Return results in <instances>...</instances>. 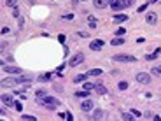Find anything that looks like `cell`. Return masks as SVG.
<instances>
[{
    "mask_svg": "<svg viewBox=\"0 0 161 121\" xmlns=\"http://www.w3.org/2000/svg\"><path fill=\"white\" fill-rule=\"evenodd\" d=\"M35 100H37L39 105H42V107H46V109H49V111H54V109L60 105V100L54 98V97H49V95H46V97H42V98H35Z\"/></svg>",
    "mask_w": 161,
    "mask_h": 121,
    "instance_id": "obj_1",
    "label": "cell"
},
{
    "mask_svg": "<svg viewBox=\"0 0 161 121\" xmlns=\"http://www.w3.org/2000/svg\"><path fill=\"white\" fill-rule=\"evenodd\" d=\"M112 60L114 62H121V63H135L137 62V58L130 56V54H114Z\"/></svg>",
    "mask_w": 161,
    "mask_h": 121,
    "instance_id": "obj_2",
    "label": "cell"
},
{
    "mask_svg": "<svg viewBox=\"0 0 161 121\" xmlns=\"http://www.w3.org/2000/svg\"><path fill=\"white\" fill-rule=\"evenodd\" d=\"M135 79L139 81L140 84H149V83H151V75H149V74H145V72H139V74L135 75Z\"/></svg>",
    "mask_w": 161,
    "mask_h": 121,
    "instance_id": "obj_3",
    "label": "cell"
},
{
    "mask_svg": "<svg viewBox=\"0 0 161 121\" xmlns=\"http://www.w3.org/2000/svg\"><path fill=\"white\" fill-rule=\"evenodd\" d=\"M84 62V54L82 53H77L72 60H70V62H68V65H70V67H77V65H81Z\"/></svg>",
    "mask_w": 161,
    "mask_h": 121,
    "instance_id": "obj_4",
    "label": "cell"
},
{
    "mask_svg": "<svg viewBox=\"0 0 161 121\" xmlns=\"http://www.w3.org/2000/svg\"><path fill=\"white\" fill-rule=\"evenodd\" d=\"M103 44H105V42H103L102 39H95L93 42H89V49H91V51H100V49L103 48Z\"/></svg>",
    "mask_w": 161,
    "mask_h": 121,
    "instance_id": "obj_5",
    "label": "cell"
},
{
    "mask_svg": "<svg viewBox=\"0 0 161 121\" xmlns=\"http://www.w3.org/2000/svg\"><path fill=\"white\" fill-rule=\"evenodd\" d=\"M93 107H95V104H93V100H91V98H86V100L81 102V109L82 111H91Z\"/></svg>",
    "mask_w": 161,
    "mask_h": 121,
    "instance_id": "obj_6",
    "label": "cell"
},
{
    "mask_svg": "<svg viewBox=\"0 0 161 121\" xmlns=\"http://www.w3.org/2000/svg\"><path fill=\"white\" fill-rule=\"evenodd\" d=\"M0 98H2V104H4V105H7V107H12V105L16 104V102H14V98H12L11 95H2Z\"/></svg>",
    "mask_w": 161,
    "mask_h": 121,
    "instance_id": "obj_7",
    "label": "cell"
},
{
    "mask_svg": "<svg viewBox=\"0 0 161 121\" xmlns=\"http://www.w3.org/2000/svg\"><path fill=\"white\" fill-rule=\"evenodd\" d=\"M16 81H18V84L32 83V81H33V75H21V74H19V77H16Z\"/></svg>",
    "mask_w": 161,
    "mask_h": 121,
    "instance_id": "obj_8",
    "label": "cell"
},
{
    "mask_svg": "<svg viewBox=\"0 0 161 121\" xmlns=\"http://www.w3.org/2000/svg\"><path fill=\"white\" fill-rule=\"evenodd\" d=\"M145 21H147L149 25H156V21H158V14H156V12H147Z\"/></svg>",
    "mask_w": 161,
    "mask_h": 121,
    "instance_id": "obj_9",
    "label": "cell"
},
{
    "mask_svg": "<svg viewBox=\"0 0 161 121\" xmlns=\"http://www.w3.org/2000/svg\"><path fill=\"white\" fill-rule=\"evenodd\" d=\"M93 5L96 9H105L109 5V0H93Z\"/></svg>",
    "mask_w": 161,
    "mask_h": 121,
    "instance_id": "obj_10",
    "label": "cell"
},
{
    "mask_svg": "<svg viewBox=\"0 0 161 121\" xmlns=\"http://www.w3.org/2000/svg\"><path fill=\"white\" fill-rule=\"evenodd\" d=\"M4 70L9 72V74H21V72H23L19 67H9V65H4Z\"/></svg>",
    "mask_w": 161,
    "mask_h": 121,
    "instance_id": "obj_11",
    "label": "cell"
},
{
    "mask_svg": "<svg viewBox=\"0 0 161 121\" xmlns=\"http://www.w3.org/2000/svg\"><path fill=\"white\" fill-rule=\"evenodd\" d=\"M95 91H96L98 95H107V88H105L102 83H96V84H95Z\"/></svg>",
    "mask_w": 161,
    "mask_h": 121,
    "instance_id": "obj_12",
    "label": "cell"
},
{
    "mask_svg": "<svg viewBox=\"0 0 161 121\" xmlns=\"http://www.w3.org/2000/svg\"><path fill=\"white\" fill-rule=\"evenodd\" d=\"M103 116H105V114H103V111H102V109H95V111H93V114H91L89 118H91V119H102Z\"/></svg>",
    "mask_w": 161,
    "mask_h": 121,
    "instance_id": "obj_13",
    "label": "cell"
},
{
    "mask_svg": "<svg viewBox=\"0 0 161 121\" xmlns=\"http://www.w3.org/2000/svg\"><path fill=\"white\" fill-rule=\"evenodd\" d=\"M159 54H161V48H156V51H154V53H151V54H147V56H145V60H156Z\"/></svg>",
    "mask_w": 161,
    "mask_h": 121,
    "instance_id": "obj_14",
    "label": "cell"
},
{
    "mask_svg": "<svg viewBox=\"0 0 161 121\" xmlns=\"http://www.w3.org/2000/svg\"><path fill=\"white\" fill-rule=\"evenodd\" d=\"M126 19H128L126 14H116V16H114V21H116V23H123V21H126Z\"/></svg>",
    "mask_w": 161,
    "mask_h": 121,
    "instance_id": "obj_15",
    "label": "cell"
},
{
    "mask_svg": "<svg viewBox=\"0 0 161 121\" xmlns=\"http://www.w3.org/2000/svg\"><path fill=\"white\" fill-rule=\"evenodd\" d=\"M110 44H112V46H121V44H124V39H123V37H116V39L110 40Z\"/></svg>",
    "mask_w": 161,
    "mask_h": 121,
    "instance_id": "obj_16",
    "label": "cell"
},
{
    "mask_svg": "<svg viewBox=\"0 0 161 121\" xmlns=\"http://www.w3.org/2000/svg\"><path fill=\"white\" fill-rule=\"evenodd\" d=\"M86 74H88V77H91V75H102V69H91Z\"/></svg>",
    "mask_w": 161,
    "mask_h": 121,
    "instance_id": "obj_17",
    "label": "cell"
},
{
    "mask_svg": "<svg viewBox=\"0 0 161 121\" xmlns=\"http://www.w3.org/2000/svg\"><path fill=\"white\" fill-rule=\"evenodd\" d=\"M14 84H18L16 79H4L2 81V86H14Z\"/></svg>",
    "mask_w": 161,
    "mask_h": 121,
    "instance_id": "obj_18",
    "label": "cell"
},
{
    "mask_svg": "<svg viewBox=\"0 0 161 121\" xmlns=\"http://www.w3.org/2000/svg\"><path fill=\"white\" fill-rule=\"evenodd\" d=\"M49 79H51V74H44V75H39V77H37L39 83H48Z\"/></svg>",
    "mask_w": 161,
    "mask_h": 121,
    "instance_id": "obj_19",
    "label": "cell"
},
{
    "mask_svg": "<svg viewBox=\"0 0 161 121\" xmlns=\"http://www.w3.org/2000/svg\"><path fill=\"white\" fill-rule=\"evenodd\" d=\"M110 7H112L114 11H121V9H123V5H121V0H116V2H112V4H110Z\"/></svg>",
    "mask_w": 161,
    "mask_h": 121,
    "instance_id": "obj_20",
    "label": "cell"
},
{
    "mask_svg": "<svg viewBox=\"0 0 161 121\" xmlns=\"http://www.w3.org/2000/svg\"><path fill=\"white\" fill-rule=\"evenodd\" d=\"M88 23H89V28H91V30H95V28H96V19H95L93 16H89V18H88Z\"/></svg>",
    "mask_w": 161,
    "mask_h": 121,
    "instance_id": "obj_21",
    "label": "cell"
},
{
    "mask_svg": "<svg viewBox=\"0 0 161 121\" xmlns=\"http://www.w3.org/2000/svg\"><path fill=\"white\" fill-rule=\"evenodd\" d=\"M75 97H77V98H88V97H89V91H88V90H84V91H75Z\"/></svg>",
    "mask_w": 161,
    "mask_h": 121,
    "instance_id": "obj_22",
    "label": "cell"
},
{
    "mask_svg": "<svg viewBox=\"0 0 161 121\" xmlns=\"http://www.w3.org/2000/svg\"><path fill=\"white\" fill-rule=\"evenodd\" d=\"M88 79V74H81V75H75V83H84V81Z\"/></svg>",
    "mask_w": 161,
    "mask_h": 121,
    "instance_id": "obj_23",
    "label": "cell"
},
{
    "mask_svg": "<svg viewBox=\"0 0 161 121\" xmlns=\"http://www.w3.org/2000/svg\"><path fill=\"white\" fill-rule=\"evenodd\" d=\"M46 95H49L46 90H37V91H35V98H42V97H46Z\"/></svg>",
    "mask_w": 161,
    "mask_h": 121,
    "instance_id": "obj_24",
    "label": "cell"
},
{
    "mask_svg": "<svg viewBox=\"0 0 161 121\" xmlns=\"http://www.w3.org/2000/svg\"><path fill=\"white\" fill-rule=\"evenodd\" d=\"M84 90H88V91H91V90H95V84L93 83H88V81H84Z\"/></svg>",
    "mask_w": 161,
    "mask_h": 121,
    "instance_id": "obj_25",
    "label": "cell"
},
{
    "mask_svg": "<svg viewBox=\"0 0 161 121\" xmlns=\"http://www.w3.org/2000/svg\"><path fill=\"white\" fill-rule=\"evenodd\" d=\"M151 70H152L154 75H161V65H156V67H152Z\"/></svg>",
    "mask_w": 161,
    "mask_h": 121,
    "instance_id": "obj_26",
    "label": "cell"
},
{
    "mask_svg": "<svg viewBox=\"0 0 161 121\" xmlns=\"http://www.w3.org/2000/svg\"><path fill=\"white\" fill-rule=\"evenodd\" d=\"M133 4V0H121V5H123V9H126V7H130Z\"/></svg>",
    "mask_w": 161,
    "mask_h": 121,
    "instance_id": "obj_27",
    "label": "cell"
},
{
    "mask_svg": "<svg viewBox=\"0 0 161 121\" xmlns=\"http://www.w3.org/2000/svg\"><path fill=\"white\" fill-rule=\"evenodd\" d=\"M5 5L7 7H16L18 5V0H5Z\"/></svg>",
    "mask_w": 161,
    "mask_h": 121,
    "instance_id": "obj_28",
    "label": "cell"
},
{
    "mask_svg": "<svg viewBox=\"0 0 161 121\" xmlns=\"http://www.w3.org/2000/svg\"><path fill=\"white\" fill-rule=\"evenodd\" d=\"M118 88H119V90H121V91H124V90H126V88H128V83H126V81H121V83H119V84H118Z\"/></svg>",
    "mask_w": 161,
    "mask_h": 121,
    "instance_id": "obj_29",
    "label": "cell"
},
{
    "mask_svg": "<svg viewBox=\"0 0 161 121\" xmlns=\"http://www.w3.org/2000/svg\"><path fill=\"white\" fill-rule=\"evenodd\" d=\"M21 119H25V121H35L37 118H35V116H28V114H23Z\"/></svg>",
    "mask_w": 161,
    "mask_h": 121,
    "instance_id": "obj_30",
    "label": "cell"
},
{
    "mask_svg": "<svg viewBox=\"0 0 161 121\" xmlns=\"http://www.w3.org/2000/svg\"><path fill=\"white\" fill-rule=\"evenodd\" d=\"M124 32H126L124 28H119V30H116V37H123V35H124Z\"/></svg>",
    "mask_w": 161,
    "mask_h": 121,
    "instance_id": "obj_31",
    "label": "cell"
},
{
    "mask_svg": "<svg viewBox=\"0 0 161 121\" xmlns=\"http://www.w3.org/2000/svg\"><path fill=\"white\" fill-rule=\"evenodd\" d=\"M123 119L130 121V119H133V114H130V112H124V114H123Z\"/></svg>",
    "mask_w": 161,
    "mask_h": 121,
    "instance_id": "obj_32",
    "label": "cell"
},
{
    "mask_svg": "<svg viewBox=\"0 0 161 121\" xmlns=\"http://www.w3.org/2000/svg\"><path fill=\"white\" fill-rule=\"evenodd\" d=\"M14 107H16L19 112H23V104H21V102H16V104H14Z\"/></svg>",
    "mask_w": 161,
    "mask_h": 121,
    "instance_id": "obj_33",
    "label": "cell"
},
{
    "mask_svg": "<svg viewBox=\"0 0 161 121\" xmlns=\"http://www.w3.org/2000/svg\"><path fill=\"white\" fill-rule=\"evenodd\" d=\"M58 40H60V42H61V44H65V40H67V37H65V35L61 33V35H58Z\"/></svg>",
    "mask_w": 161,
    "mask_h": 121,
    "instance_id": "obj_34",
    "label": "cell"
},
{
    "mask_svg": "<svg viewBox=\"0 0 161 121\" xmlns=\"http://www.w3.org/2000/svg\"><path fill=\"white\" fill-rule=\"evenodd\" d=\"M63 19H67V21H70V19H74V14H65Z\"/></svg>",
    "mask_w": 161,
    "mask_h": 121,
    "instance_id": "obj_35",
    "label": "cell"
},
{
    "mask_svg": "<svg viewBox=\"0 0 161 121\" xmlns=\"http://www.w3.org/2000/svg\"><path fill=\"white\" fill-rule=\"evenodd\" d=\"M144 11H147V4H144V5L139 7V12H144Z\"/></svg>",
    "mask_w": 161,
    "mask_h": 121,
    "instance_id": "obj_36",
    "label": "cell"
},
{
    "mask_svg": "<svg viewBox=\"0 0 161 121\" xmlns=\"http://www.w3.org/2000/svg\"><path fill=\"white\" fill-rule=\"evenodd\" d=\"M12 16H14V18H19V11H18V7H14V11H12Z\"/></svg>",
    "mask_w": 161,
    "mask_h": 121,
    "instance_id": "obj_37",
    "label": "cell"
},
{
    "mask_svg": "<svg viewBox=\"0 0 161 121\" xmlns=\"http://www.w3.org/2000/svg\"><path fill=\"white\" fill-rule=\"evenodd\" d=\"M131 112H133V116H135V118H140V116H142V112H140V111H131Z\"/></svg>",
    "mask_w": 161,
    "mask_h": 121,
    "instance_id": "obj_38",
    "label": "cell"
},
{
    "mask_svg": "<svg viewBox=\"0 0 161 121\" xmlns=\"http://www.w3.org/2000/svg\"><path fill=\"white\" fill-rule=\"evenodd\" d=\"M5 33H9V27H2V35H5Z\"/></svg>",
    "mask_w": 161,
    "mask_h": 121,
    "instance_id": "obj_39",
    "label": "cell"
},
{
    "mask_svg": "<svg viewBox=\"0 0 161 121\" xmlns=\"http://www.w3.org/2000/svg\"><path fill=\"white\" fill-rule=\"evenodd\" d=\"M77 2H81V0H72V4H74V5H77Z\"/></svg>",
    "mask_w": 161,
    "mask_h": 121,
    "instance_id": "obj_40",
    "label": "cell"
},
{
    "mask_svg": "<svg viewBox=\"0 0 161 121\" xmlns=\"http://www.w3.org/2000/svg\"><path fill=\"white\" fill-rule=\"evenodd\" d=\"M156 2H159V0H151V4H156Z\"/></svg>",
    "mask_w": 161,
    "mask_h": 121,
    "instance_id": "obj_41",
    "label": "cell"
},
{
    "mask_svg": "<svg viewBox=\"0 0 161 121\" xmlns=\"http://www.w3.org/2000/svg\"><path fill=\"white\" fill-rule=\"evenodd\" d=\"M112 2H116V0H109V4H112Z\"/></svg>",
    "mask_w": 161,
    "mask_h": 121,
    "instance_id": "obj_42",
    "label": "cell"
},
{
    "mask_svg": "<svg viewBox=\"0 0 161 121\" xmlns=\"http://www.w3.org/2000/svg\"><path fill=\"white\" fill-rule=\"evenodd\" d=\"M81 2H88V0H81Z\"/></svg>",
    "mask_w": 161,
    "mask_h": 121,
    "instance_id": "obj_43",
    "label": "cell"
}]
</instances>
